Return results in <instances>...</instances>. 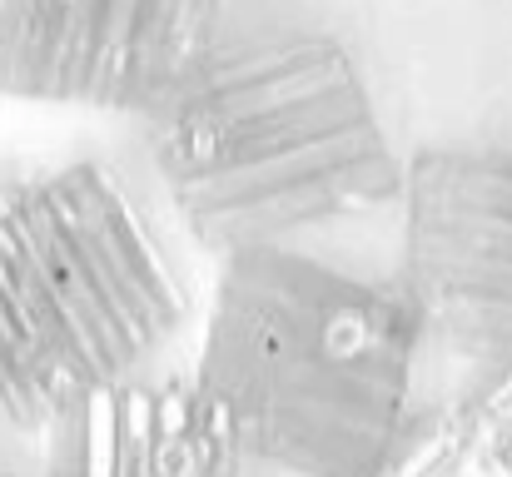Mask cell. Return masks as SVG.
Here are the masks:
<instances>
[{
    "label": "cell",
    "mask_w": 512,
    "mask_h": 477,
    "mask_svg": "<svg viewBox=\"0 0 512 477\" xmlns=\"http://www.w3.org/2000/svg\"><path fill=\"white\" fill-rule=\"evenodd\" d=\"M145 140L174 214L219 259L299 244L403 194L353 55L314 30L219 45L145 115Z\"/></svg>",
    "instance_id": "6da1fadb"
},
{
    "label": "cell",
    "mask_w": 512,
    "mask_h": 477,
    "mask_svg": "<svg viewBox=\"0 0 512 477\" xmlns=\"http://www.w3.org/2000/svg\"><path fill=\"white\" fill-rule=\"evenodd\" d=\"M423 323L408 294L299 244L219 259L194 383L244 463L289 477H378L413 398Z\"/></svg>",
    "instance_id": "7a4b0ae2"
},
{
    "label": "cell",
    "mask_w": 512,
    "mask_h": 477,
    "mask_svg": "<svg viewBox=\"0 0 512 477\" xmlns=\"http://www.w3.org/2000/svg\"><path fill=\"white\" fill-rule=\"evenodd\" d=\"M189 284L125 179L95 159L0 179V418L40 433L75 398L145 373Z\"/></svg>",
    "instance_id": "3957f363"
},
{
    "label": "cell",
    "mask_w": 512,
    "mask_h": 477,
    "mask_svg": "<svg viewBox=\"0 0 512 477\" xmlns=\"http://www.w3.org/2000/svg\"><path fill=\"white\" fill-rule=\"evenodd\" d=\"M398 209V289L423 338L478 373H512V150H418Z\"/></svg>",
    "instance_id": "277c9868"
},
{
    "label": "cell",
    "mask_w": 512,
    "mask_h": 477,
    "mask_svg": "<svg viewBox=\"0 0 512 477\" xmlns=\"http://www.w3.org/2000/svg\"><path fill=\"white\" fill-rule=\"evenodd\" d=\"M229 0H0V95L145 120L224 45Z\"/></svg>",
    "instance_id": "5b68a950"
},
{
    "label": "cell",
    "mask_w": 512,
    "mask_h": 477,
    "mask_svg": "<svg viewBox=\"0 0 512 477\" xmlns=\"http://www.w3.org/2000/svg\"><path fill=\"white\" fill-rule=\"evenodd\" d=\"M40 477H244V453L219 403L194 378H120L45 428Z\"/></svg>",
    "instance_id": "8992f818"
},
{
    "label": "cell",
    "mask_w": 512,
    "mask_h": 477,
    "mask_svg": "<svg viewBox=\"0 0 512 477\" xmlns=\"http://www.w3.org/2000/svg\"><path fill=\"white\" fill-rule=\"evenodd\" d=\"M0 477H15V473H0Z\"/></svg>",
    "instance_id": "52a82bcc"
}]
</instances>
